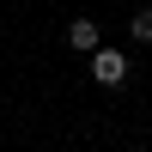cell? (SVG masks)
<instances>
[{
    "instance_id": "cell-2",
    "label": "cell",
    "mask_w": 152,
    "mask_h": 152,
    "mask_svg": "<svg viewBox=\"0 0 152 152\" xmlns=\"http://www.w3.org/2000/svg\"><path fill=\"white\" fill-rule=\"evenodd\" d=\"M67 43L91 55V49H97V18H73V24H67Z\"/></svg>"
},
{
    "instance_id": "cell-1",
    "label": "cell",
    "mask_w": 152,
    "mask_h": 152,
    "mask_svg": "<svg viewBox=\"0 0 152 152\" xmlns=\"http://www.w3.org/2000/svg\"><path fill=\"white\" fill-rule=\"evenodd\" d=\"M91 79L97 85H122L128 79V55L122 49H91Z\"/></svg>"
},
{
    "instance_id": "cell-3",
    "label": "cell",
    "mask_w": 152,
    "mask_h": 152,
    "mask_svg": "<svg viewBox=\"0 0 152 152\" xmlns=\"http://www.w3.org/2000/svg\"><path fill=\"white\" fill-rule=\"evenodd\" d=\"M128 37H134V43H152V6H140L128 18Z\"/></svg>"
}]
</instances>
